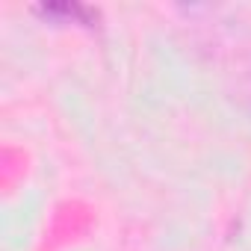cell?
Instances as JSON below:
<instances>
[{"label":"cell","instance_id":"obj_1","mask_svg":"<svg viewBox=\"0 0 251 251\" xmlns=\"http://www.w3.org/2000/svg\"><path fill=\"white\" fill-rule=\"evenodd\" d=\"M36 12H42V15H65V18H74V21H80V24H89L92 21V12L86 9V6H77V3H50V6H39Z\"/></svg>","mask_w":251,"mask_h":251}]
</instances>
